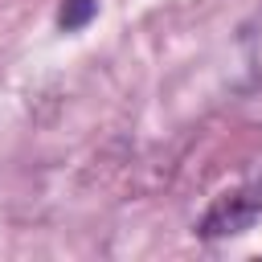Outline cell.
<instances>
[{"mask_svg": "<svg viewBox=\"0 0 262 262\" xmlns=\"http://www.w3.org/2000/svg\"><path fill=\"white\" fill-rule=\"evenodd\" d=\"M262 213V201H254L250 192H237V196H225L209 209V217L201 221V233L205 237H221V233H242L254 217Z\"/></svg>", "mask_w": 262, "mask_h": 262, "instance_id": "6da1fadb", "label": "cell"}, {"mask_svg": "<svg viewBox=\"0 0 262 262\" xmlns=\"http://www.w3.org/2000/svg\"><path fill=\"white\" fill-rule=\"evenodd\" d=\"M90 16H94V0H66L61 12H57V25L74 33V29H82Z\"/></svg>", "mask_w": 262, "mask_h": 262, "instance_id": "7a4b0ae2", "label": "cell"}]
</instances>
